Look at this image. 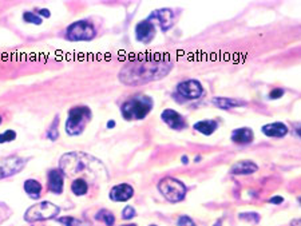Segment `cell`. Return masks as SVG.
<instances>
[{"label": "cell", "mask_w": 301, "mask_h": 226, "mask_svg": "<svg viewBox=\"0 0 301 226\" xmlns=\"http://www.w3.org/2000/svg\"><path fill=\"white\" fill-rule=\"evenodd\" d=\"M173 70V63L167 61H139L126 65L119 72L123 84L137 86L165 78Z\"/></svg>", "instance_id": "obj_1"}, {"label": "cell", "mask_w": 301, "mask_h": 226, "mask_svg": "<svg viewBox=\"0 0 301 226\" xmlns=\"http://www.w3.org/2000/svg\"><path fill=\"white\" fill-rule=\"evenodd\" d=\"M59 165L62 173L68 177L87 176L99 178L100 174H103V173H99L98 170V167L100 169L103 167V165L98 160L87 154H83V153L65 154L60 158Z\"/></svg>", "instance_id": "obj_2"}, {"label": "cell", "mask_w": 301, "mask_h": 226, "mask_svg": "<svg viewBox=\"0 0 301 226\" xmlns=\"http://www.w3.org/2000/svg\"><path fill=\"white\" fill-rule=\"evenodd\" d=\"M153 110V99L148 95H135L120 106L122 116L126 121L145 119Z\"/></svg>", "instance_id": "obj_3"}, {"label": "cell", "mask_w": 301, "mask_h": 226, "mask_svg": "<svg viewBox=\"0 0 301 226\" xmlns=\"http://www.w3.org/2000/svg\"><path fill=\"white\" fill-rule=\"evenodd\" d=\"M91 119V110L87 106H75L68 111L66 121V131L68 135H79Z\"/></svg>", "instance_id": "obj_4"}, {"label": "cell", "mask_w": 301, "mask_h": 226, "mask_svg": "<svg viewBox=\"0 0 301 226\" xmlns=\"http://www.w3.org/2000/svg\"><path fill=\"white\" fill-rule=\"evenodd\" d=\"M158 190L165 198L173 204L181 202L186 195V186L181 181L171 177H166L158 183Z\"/></svg>", "instance_id": "obj_5"}, {"label": "cell", "mask_w": 301, "mask_h": 226, "mask_svg": "<svg viewBox=\"0 0 301 226\" xmlns=\"http://www.w3.org/2000/svg\"><path fill=\"white\" fill-rule=\"evenodd\" d=\"M59 208L51 202H39L36 205H33L24 214V220L27 222H38V221H46L55 218L59 214Z\"/></svg>", "instance_id": "obj_6"}, {"label": "cell", "mask_w": 301, "mask_h": 226, "mask_svg": "<svg viewBox=\"0 0 301 226\" xmlns=\"http://www.w3.org/2000/svg\"><path fill=\"white\" fill-rule=\"evenodd\" d=\"M95 35H97V30L87 20H79V22L72 23L66 30L67 39L72 40V42L91 40L95 38Z\"/></svg>", "instance_id": "obj_7"}, {"label": "cell", "mask_w": 301, "mask_h": 226, "mask_svg": "<svg viewBox=\"0 0 301 226\" xmlns=\"http://www.w3.org/2000/svg\"><path fill=\"white\" fill-rule=\"evenodd\" d=\"M27 163L26 158L22 157H8L4 160L0 161V179L7 178V177H11L14 174H17L20 170L24 169V166Z\"/></svg>", "instance_id": "obj_8"}, {"label": "cell", "mask_w": 301, "mask_h": 226, "mask_svg": "<svg viewBox=\"0 0 301 226\" xmlns=\"http://www.w3.org/2000/svg\"><path fill=\"white\" fill-rule=\"evenodd\" d=\"M177 91L178 94L182 95L185 99H198L201 98L203 94V87L201 83L198 81H194V79H190V81H185L178 84L177 87Z\"/></svg>", "instance_id": "obj_9"}, {"label": "cell", "mask_w": 301, "mask_h": 226, "mask_svg": "<svg viewBox=\"0 0 301 226\" xmlns=\"http://www.w3.org/2000/svg\"><path fill=\"white\" fill-rule=\"evenodd\" d=\"M161 119L175 131H181L186 127V122H185V118L181 115L180 113H177L175 110H171V109H166V110L162 111L161 114Z\"/></svg>", "instance_id": "obj_10"}, {"label": "cell", "mask_w": 301, "mask_h": 226, "mask_svg": "<svg viewBox=\"0 0 301 226\" xmlns=\"http://www.w3.org/2000/svg\"><path fill=\"white\" fill-rule=\"evenodd\" d=\"M154 19L158 20L159 27H161V30H162L164 32L170 30V28L173 27V24H174V14H173V11H171L170 8L157 10V11H154L153 14L148 17V20H150V22H153Z\"/></svg>", "instance_id": "obj_11"}, {"label": "cell", "mask_w": 301, "mask_h": 226, "mask_svg": "<svg viewBox=\"0 0 301 226\" xmlns=\"http://www.w3.org/2000/svg\"><path fill=\"white\" fill-rule=\"evenodd\" d=\"M154 35H155V27H154L153 22L150 20H142L135 26V36H137L138 42L148 44L153 40Z\"/></svg>", "instance_id": "obj_12"}, {"label": "cell", "mask_w": 301, "mask_h": 226, "mask_svg": "<svg viewBox=\"0 0 301 226\" xmlns=\"http://www.w3.org/2000/svg\"><path fill=\"white\" fill-rule=\"evenodd\" d=\"M134 190L129 183H120L110 190V198L115 202H126L132 198Z\"/></svg>", "instance_id": "obj_13"}, {"label": "cell", "mask_w": 301, "mask_h": 226, "mask_svg": "<svg viewBox=\"0 0 301 226\" xmlns=\"http://www.w3.org/2000/svg\"><path fill=\"white\" fill-rule=\"evenodd\" d=\"M261 131H263L264 135L270 137V138H283L288 134L289 129L283 122H273V123L263 126Z\"/></svg>", "instance_id": "obj_14"}, {"label": "cell", "mask_w": 301, "mask_h": 226, "mask_svg": "<svg viewBox=\"0 0 301 226\" xmlns=\"http://www.w3.org/2000/svg\"><path fill=\"white\" fill-rule=\"evenodd\" d=\"M254 134H253L252 129L249 127H241V129H235L230 135V139L237 145H249L253 142Z\"/></svg>", "instance_id": "obj_15"}, {"label": "cell", "mask_w": 301, "mask_h": 226, "mask_svg": "<svg viewBox=\"0 0 301 226\" xmlns=\"http://www.w3.org/2000/svg\"><path fill=\"white\" fill-rule=\"evenodd\" d=\"M63 178L65 174L59 169H54L49 173V189L55 194H62L63 192Z\"/></svg>", "instance_id": "obj_16"}, {"label": "cell", "mask_w": 301, "mask_h": 226, "mask_svg": "<svg viewBox=\"0 0 301 226\" xmlns=\"http://www.w3.org/2000/svg\"><path fill=\"white\" fill-rule=\"evenodd\" d=\"M258 170V166L252 162V161H240L232 166L230 173L234 176H247V174H253L254 171Z\"/></svg>", "instance_id": "obj_17"}, {"label": "cell", "mask_w": 301, "mask_h": 226, "mask_svg": "<svg viewBox=\"0 0 301 226\" xmlns=\"http://www.w3.org/2000/svg\"><path fill=\"white\" fill-rule=\"evenodd\" d=\"M212 102H213V105L216 107H218L219 110H230V109H234V107L247 106L245 100L235 99V98H224V97H217Z\"/></svg>", "instance_id": "obj_18"}, {"label": "cell", "mask_w": 301, "mask_h": 226, "mask_svg": "<svg viewBox=\"0 0 301 226\" xmlns=\"http://www.w3.org/2000/svg\"><path fill=\"white\" fill-rule=\"evenodd\" d=\"M194 130H197L203 135H212L217 127H218V123L213 119H206V121H200L197 123H194Z\"/></svg>", "instance_id": "obj_19"}, {"label": "cell", "mask_w": 301, "mask_h": 226, "mask_svg": "<svg viewBox=\"0 0 301 226\" xmlns=\"http://www.w3.org/2000/svg\"><path fill=\"white\" fill-rule=\"evenodd\" d=\"M24 190L31 198L38 199L40 197V192H42V185L35 179H27L24 182Z\"/></svg>", "instance_id": "obj_20"}, {"label": "cell", "mask_w": 301, "mask_h": 226, "mask_svg": "<svg viewBox=\"0 0 301 226\" xmlns=\"http://www.w3.org/2000/svg\"><path fill=\"white\" fill-rule=\"evenodd\" d=\"M71 190L75 195H84L88 190L87 181L82 179V178H77V179L71 183Z\"/></svg>", "instance_id": "obj_21"}, {"label": "cell", "mask_w": 301, "mask_h": 226, "mask_svg": "<svg viewBox=\"0 0 301 226\" xmlns=\"http://www.w3.org/2000/svg\"><path fill=\"white\" fill-rule=\"evenodd\" d=\"M95 220L102 221V222H104L107 226H113L115 222V217H114V214L110 211V210L102 209V210H99L98 213H97V215H95Z\"/></svg>", "instance_id": "obj_22"}, {"label": "cell", "mask_w": 301, "mask_h": 226, "mask_svg": "<svg viewBox=\"0 0 301 226\" xmlns=\"http://www.w3.org/2000/svg\"><path fill=\"white\" fill-rule=\"evenodd\" d=\"M63 226H90L86 222H82L81 220H77L74 217H62L58 220Z\"/></svg>", "instance_id": "obj_23"}, {"label": "cell", "mask_w": 301, "mask_h": 226, "mask_svg": "<svg viewBox=\"0 0 301 226\" xmlns=\"http://www.w3.org/2000/svg\"><path fill=\"white\" fill-rule=\"evenodd\" d=\"M23 20L26 23H33V24H42V17L38 16V15H35L33 12H24V15H23Z\"/></svg>", "instance_id": "obj_24"}, {"label": "cell", "mask_w": 301, "mask_h": 226, "mask_svg": "<svg viewBox=\"0 0 301 226\" xmlns=\"http://www.w3.org/2000/svg\"><path fill=\"white\" fill-rule=\"evenodd\" d=\"M17 138V132L14 130H7L3 134H0V144H6V142H12Z\"/></svg>", "instance_id": "obj_25"}, {"label": "cell", "mask_w": 301, "mask_h": 226, "mask_svg": "<svg viewBox=\"0 0 301 226\" xmlns=\"http://www.w3.org/2000/svg\"><path fill=\"white\" fill-rule=\"evenodd\" d=\"M58 123H59V119H58V116L55 118V121L54 123H52V126H51V129H50V131H49V138L51 139V141H55V139L58 138Z\"/></svg>", "instance_id": "obj_26"}, {"label": "cell", "mask_w": 301, "mask_h": 226, "mask_svg": "<svg viewBox=\"0 0 301 226\" xmlns=\"http://www.w3.org/2000/svg\"><path fill=\"white\" fill-rule=\"evenodd\" d=\"M135 215H137V213H135V210H134V208H132V206H126V208L123 209V211H122V218H123V220H132Z\"/></svg>", "instance_id": "obj_27"}, {"label": "cell", "mask_w": 301, "mask_h": 226, "mask_svg": "<svg viewBox=\"0 0 301 226\" xmlns=\"http://www.w3.org/2000/svg\"><path fill=\"white\" fill-rule=\"evenodd\" d=\"M177 226H196L194 225V221L187 217V215H181L178 221H177Z\"/></svg>", "instance_id": "obj_28"}, {"label": "cell", "mask_w": 301, "mask_h": 226, "mask_svg": "<svg viewBox=\"0 0 301 226\" xmlns=\"http://www.w3.org/2000/svg\"><path fill=\"white\" fill-rule=\"evenodd\" d=\"M284 88H273V90L270 91V94H269V98H270V99H279V98H281V97L284 95Z\"/></svg>", "instance_id": "obj_29"}, {"label": "cell", "mask_w": 301, "mask_h": 226, "mask_svg": "<svg viewBox=\"0 0 301 226\" xmlns=\"http://www.w3.org/2000/svg\"><path fill=\"white\" fill-rule=\"evenodd\" d=\"M283 201H284V198H283V197H273V198L269 199V202H270V204H277V205L281 204Z\"/></svg>", "instance_id": "obj_30"}, {"label": "cell", "mask_w": 301, "mask_h": 226, "mask_svg": "<svg viewBox=\"0 0 301 226\" xmlns=\"http://www.w3.org/2000/svg\"><path fill=\"white\" fill-rule=\"evenodd\" d=\"M39 15H44L46 17H50V11L46 10V8L44 10H39Z\"/></svg>", "instance_id": "obj_31"}, {"label": "cell", "mask_w": 301, "mask_h": 226, "mask_svg": "<svg viewBox=\"0 0 301 226\" xmlns=\"http://www.w3.org/2000/svg\"><path fill=\"white\" fill-rule=\"evenodd\" d=\"M300 225H301L300 220H295V221H292V226H300Z\"/></svg>", "instance_id": "obj_32"}, {"label": "cell", "mask_w": 301, "mask_h": 226, "mask_svg": "<svg viewBox=\"0 0 301 226\" xmlns=\"http://www.w3.org/2000/svg\"><path fill=\"white\" fill-rule=\"evenodd\" d=\"M115 126V122L114 121H110L109 123H107V129H113V127Z\"/></svg>", "instance_id": "obj_33"}, {"label": "cell", "mask_w": 301, "mask_h": 226, "mask_svg": "<svg viewBox=\"0 0 301 226\" xmlns=\"http://www.w3.org/2000/svg\"><path fill=\"white\" fill-rule=\"evenodd\" d=\"M123 226H137V225H134V224H132V225H123Z\"/></svg>", "instance_id": "obj_34"}, {"label": "cell", "mask_w": 301, "mask_h": 226, "mask_svg": "<svg viewBox=\"0 0 301 226\" xmlns=\"http://www.w3.org/2000/svg\"><path fill=\"white\" fill-rule=\"evenodd\" d=\"M0 123H1V116H0Z\"/></svg>", "instance_id": "obj_35"}, {"label": "cell", "mask_w": 301, "mask_h": 226, "mask_svg": "<svg viewBox=\"0 0 301 226\" xmlns=\"http://www.w3.org/2000/svg\"><path fill=\"white\" fill-rule=\"evenodd\" d=\"M150 226H157V225H150Z\"/></svg>", "instance_id": "obj_36"}]
</instances>
